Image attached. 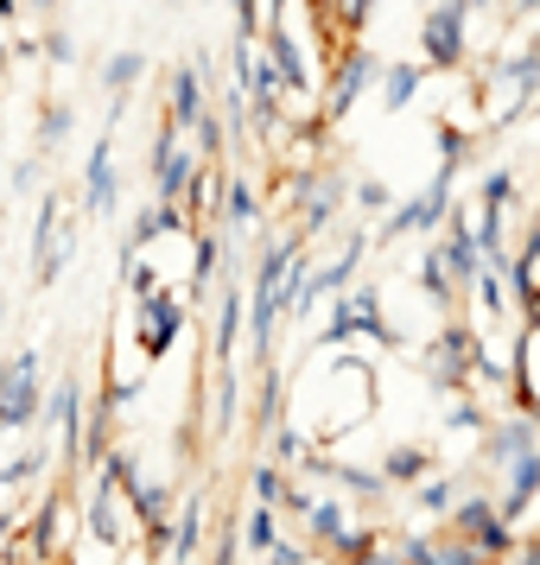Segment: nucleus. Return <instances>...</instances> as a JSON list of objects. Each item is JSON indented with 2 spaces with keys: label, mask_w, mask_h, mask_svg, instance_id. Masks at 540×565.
<instances>
[{
  "label": "nucleus",
  "mask_w": 540,
  "mask_h": 565,
  "mask_svg": "<svg viewBox=\"0 0 540 565\" xmlns=\"http://www.w3.org/2000/svg\"><path fill=\"white\" fill-rule=\"evenodd\" d=\"M32 407H39V362L20 356V362H7V375H0V426H27Z\"/></svg>",
  "instance_id": "1"
},
{
  "label": "nucleus",
  "mask_w": 540,
  "mask_h": 565,
  "mask_svg": "<svg viewBox=\"0 0 540 565\" xmlns=\"http://www.w3.org/2000/svg\"><path fill=\"white\" fill-rule=\"evenodd\" d=\"M286 267H293V248H274V255H267V267L255 274V343H267V324H274V311H280Z\"/></svg>",
  "instance_id": "2"
},
{
  "label": "nucleus",
  "mask_w": 540,
  "mask_h": 565,
  "mask_svg": "<svg viewBox=\"0 0 540 565\" xmlns=\"http://www.w3.org/2000/svg\"><path fill=\"white\" fill-rule=\"evenodd\" d=\"M464 45V7L452 0V7H438L433 20H426V52H433V64H452Z\"/></svg>",
  "instance_id": "3"
},
{
  "label": "nucleus",
  "mask_w": 540,
  "mask_h": 565,
  "mask_svg": "<svg viewBox=\"0 0 540 565\" xmlns=\"http://www.w3.org/2000/svg\"><path fill=\"white\" fill-rule=\"evenodd\" d=\"M350 331H375V337H394L375 318V292H357V299H343V311H337V324H331V337H350Z\"/></svg>",
  "instance_id": "4"
},
{
  "label": "nucleus",
  "mask_w": 540,
  "mask_h": 565,
  "mask_svg": "<svg viewBox=\"0 0 540 565\" xmlns=\"http://www.w3.org/2000/svg\"><path fill=\"white\" fill-rule=\"evenodd\" d=\"M179 299H147V324H153V331H140V343H147V356H159V350H166V343H172V331H179Z\"/></svg>",
  "instance_id": "5"
},
{
  "label": "nucleus",
  "mask_w": 540,
  "mask_h": 565,
  "mask_svg": "<svg viewBox=\"0 0 540 565\" xmlns=\"http://www.w3.org/2000/svg\"><path fill=\"white\" fill-rule=\"evenodd\" d=\"M204 121V96H198V77L179 71L172 77V128H198Z\"/></svg>",
  "instance_id": "6"
},
{
  "label": "nucleus",
  "mask_w": 540,
  "mask_h": 565,
  "mask_svg": "<svg viewBox=\"0 0 540 565\" xmlns=\"http://www.w3.org/2000/svg\"><path fill=\"white\" fill-rule=\"evenodd\" d=\"M184 179H191V159L172 147V134H159V191H166V198H179Z\"/></svg>",
  "instance_id": "7"
},
{
  "label": "nucleus",
  "mask_w": 540,
  "mask_h": 565,
  "mask_svg": "<svg viewBox=\"0 0 540 565\" xmlns=\"http://www.w3.org/2000/svg\"><path fill=\"white\" fill-rule=\"evenodd\" d=\"M362 83H369V57H343V71H337V89H331V108H350L362 96Z\"/></svg>",
  "instance_id": "8"
},
{
  "label": "nucleus",
  "mask_w": 540,
  "mask_h": 565,
  "mask_svg": "<svg viewBox=\"0 0 540 565\" xmlns=\"http://www.w3.org/2000/svg\"><path fill=\"white\" fill-rule=\"evenodd\" d=\"M89 204L108 210L115 204V172H108V140H96V159H89Z\"/></svg>",
  "instance_id": "9"
},
{
  "label": "nucleus",
  "mask_w": 540,
  "mask_h": 565,
  "mask_svg": "<svg viewBox=\"0 0 540 565\" xmlns=\"http://www.w3.org/2000/svg\"><path fill=\"white\" fill-rule=\"evenodd\" d=\"M413 89H420V71H407V64H401V71H388V103H394V108L407 103Z\"/></svg>",
  "instance_id": "10"
},
{
  "label": "nucleus",
  "mask_w": 540,
  "mask_h": 565,
  "mask_svg": "<svg viewBox=\"0 0 540 565\" xmlns=\"http://www.w3.org/2000/svg\"><path fill=\"white\" fill-rule=\"evenodd\" d=\"M464 521L477 527V540H484V546H502V534H509V527H496V514H489V509H470Z\"/></svg>",
  "instance_id": "11"
},
{
  "label": "nucleus",
  "mask_w": 540,
  "mask_h": 565,
  "mask_svg": "<svg viewBox=\"0 0 540 565\" xmlns=\"http://www.w3.org/2000/svg\"><path fill=\"white\" fill-rule=\"evenodd\" d=\"M274 64H280L286 83H299V52H293V39H286V32H274Z\"/></svg>",
  "instance_id": "12"
},
{
  "label": "nucleus",
  "mask_w": 540,
  "mask_h": 565,
  "mask_svg": "<svg viewBox=\"0 0 540 565\" xmlns=\"http://www.w3.org/2000/svg\"><path fill=\"white\" fill-rule=\"evenodd\" d=\"M64 134H71V115H64V108H52V115H45V128H39V140H45V147H57Z\"/></svg>",
  "instance_id": "13"
},
{
  "label": "nucleus",
  "mask_w": 540,
  "mask_h": 565,
  "mask_svg": "<svg viewBox=\"0 0 540 565\" xmlns=\"http://www.w3.org/2000/svg\"><path fill=\"white\" fill-rule=\"evenodd\" d=\"M134 71H140V57H115V64H108V89H128Z\"/></svg>",
  "instance_id": "14"
},
{
  "label": "nucleus",
  "mask_w": 540,
  "mask_h": 565,
  "mask_svg": "<svg viewBox=\"0 0 540 565\" xmlns=\"http://www.w3.org/2000/svg\"><path fill=\"white\" fill-rule=\"evenodd\" d=\"M331 13L343 26H362V13H369V0H331Z\"/></svg>",
  "instance_id": "15"
},
{
  "label": "nucleus",
  "mask_w": 540,
  "mask_h": 565,
  "mask_svg": "<svg viewBox=\"0 0 540 565\" xmlns=\"http://www.w3.org/2000/svg\"><path fill=\"white\" fill-rule=\"evenodd\" d=\"M230 210L242 216V223H255V198H248V184H235L230 191Z\"/></svg>",
  "instance_id": "16"
},
{
  "label": "nucleus",
  "mask_w": 540,
  "mask_h": 565,
  "mask_svg": "<svg viewBox=\"0 0 540 565\" xmlns=\"http://www.w3.org/2000/svg\"><path fill=\"white\" fill-rule=\"evenodd\" d=\"M420 463H426V458H420V451H394V463H388V470L401 477V470H420Z\"/></svg>",
  "instance_id": "17"
},
{
  "label": "nucleus",
  "mask_w": 540,
  "mask_h": 565,
  "mask_svg": "<svg viewBox=\"0 0 540 565\" xmlns=\"http://www.w3.org/2000/svg\"><path fill=\"white\" fill-rule=\"evenodd\" d=\"M248 527H255V534H248V540H255V546H274V534H267V527H274V521H267V514H255V521H248Z\"/></svg>",
  "instance_id": "18"
},
{
  "label": "nucleus",
  "mask_w": 540,
  "mask_h": 565,
  "mask_svg": "<svg viewBox=\"0 0 540 565\" xmlns=\"http://www.w3.org/2000/svg\"><path fill=\"white\" fill-rule=\"evenodd\" d=\"M528 565H540V553H528Z\"/></svg>",
  "instance_id": "19"
}]
</instances>
